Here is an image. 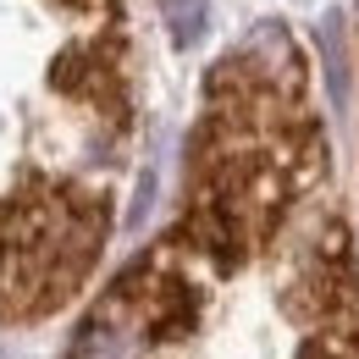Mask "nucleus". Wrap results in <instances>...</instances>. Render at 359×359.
Returning a JSON list of instances; mask_svg holds the SVG:
<instances>
[{
  "instance_id": "f257e3e1",
  "label": "nucleus",
  "mask_w": 359,
  "mask_h": 359,
  "mask_svg": "<svg viewBox=\"0 0 359 359\" xmlns=\"http://www.w3.org/2000/svg\"><path fill=\"white\" fill-rule=\"evenodd\" d=\"M166 17L177 28V39H194L205 28V0H166Z\"/></svg>"
}]
</instances>
